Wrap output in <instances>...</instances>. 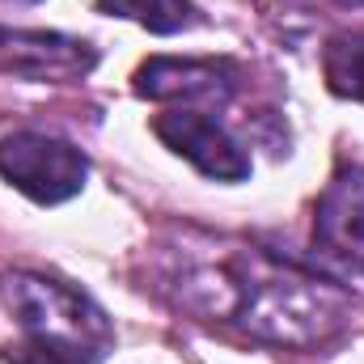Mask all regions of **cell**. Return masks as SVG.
<instances>
[{
    "instance_id": "5",
    "label": "cell",
    "mask_w": 364,
    "mask_h": 364,
    "mask_svg": "<svg viewBox=\"0 0 364 364\" xmlns=\"http://www.w3.org/2000/svg\"><path fill=\"white\" fill-rule=\"evenodd\" d=\"M242 85V73L233 60H178V55H153L136 68V93L149 102H170L191 110H225Z\"/></svg>"
},
{
    "instance_id": "9",
    "label": "cell",
    "mask_w": 364,
    "mask_h": 364,
    "mask_svg": "<svg viewBox=\"0 0 364 364\" xmlns=\"http://www.w3.org/2000/svg\"><path fill=\"white\" fill-rule=\"evenodd\" d=\"M97 13L127 17V21L144 26L149 34H182L203 21L199 4H191V0H97Z\"/></svg>"
},
{
    "instance_id": "7",
    "label": "cell",
    "mask_w": 364,
    "mask_h": 364,
    "mask_svg": "<svg viewBox=\"0 0 364 364\" xmlns=\"http://www.w3.org/2000/svg\"><path fill=\"white\" fill-rule=\"evenodd\" d=\"M314 242L326 255L364 267V166H343L326 182L314 216Z\"/></svg>"
},
{
    "instance_id": "11",
    "label": "cell",
    "mask_w": 364,
    "mask_h": 364,
    "mask_svg": "<svg viewBox=\"0 0 364 364\" xmlns=\"http://www.w3.org/2000/svg\"><path fill=\"white\" fill-rule=\"evenodd\" d=\"M13 4H38V0H13Z\"/></svg>"
},
{
    "instance_id": "8",
    "label": "cell",
    "mask_w": 364,
    "mask_h": 364,
    "mask_svg": "<svg viewBox=\"0 0 364 364\" xmlns=\"http://www.w3.org/2000/svg\"><path fill=\"white\" fill-rule=\"evenodd\" d=\"M322 77H326V90L335 97L364 106V30H343V34L326 38Z\"/></svg>"
},
{
    "instance_id": "3",
    "label": "cell",
    "mask_w": 364,
    "mask_h": 364,
    "mask_svg": "<svg viewBox=\"0 0 364 364\" xmlns=\"http://www.w3.org/2000/svg\"><path fill=\"white\" fill-rule=\"evenodd\" d=\"M0 178L13 191H21L26 199L55 208V203H68L73 195L85 191L90 157L51 132L21 127V132L0 136Z\"/></svg>"
},
{
    "instance_id": "1",
    "label": "cell",
    "mask_w": 364,
    "mask_h": 364,
    "mask_svg": "<svg viewBox=\"0 0 364 364\" xmlns=\"http://www.w3.org/2000/svg\"><path fill=\"white\" fill-rule=\"evenodd\" d=\"M225 322L275 348H322L352 322V296L263 246L225 242Z\"/></svg>"
},
{
    "instance_id": "4",
    "label": "cell",
    "mask_w": 364,
    "mask_h": 364,
    "mask_svg": "<svg viewBox=\"0 0 364 364\" xmlns=\"http://www.w3.org/2000/svg\"><path fill=\"white\" fill-rule=\"evenodd\" d=\"M153 136L186 157L203 178L212 182H246L250 178V153L242 140L216 119V110H191V106H170L153 119Z\"/></svg>"
},
{
    "instance_id": "6",
    "label": "cell",
    "mask_w": 364,
    "mask_h": 364,
    "mask_svg": "<svg viewBox=\"0 0 364 364\" xmlns=\"http://www.w3.org/2000/svg\"><path fill=\"white\" fill-rule=\"evenodd\" d=\"M97 64L85 38L55 30H0V73L17 81H81Z\"/></svg>"
},
{
    "instance_id": "10",
    "label": "cell",
    "mask_w": 364,
    "mask_h": 364,
    "mask_svg": "<svg viewBox=\"0 0 364 364\" xmlns=\"http://www.w3.org/2000/svg\"><path fill=\"white\" fill-rule=\"evenodd\" d=\"M335 4H364V0H335Z\"/></svg>"
},
{
    "instance_id": "2",
    "label": "cell",
    "mask_w": 364,
    "mask_h": 364,
    "mask_svg": "<svg viewBox=\"0 0 364 364\" xmlns=\"http://www.w3.org/2000/svg\"><path fill=\"white\" fill-rule=\"evenodd\" d=\"M0 301L21 339L4 348L9 364H102L114 352V331L90 296L43 272H0Z\"/></svg>"
}]
</instances>
